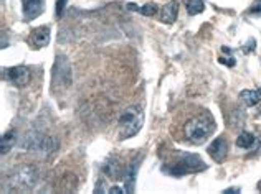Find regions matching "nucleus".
Listing matches in <instances>:
<instances>
[{
  "mask_svg": "<svg viewBox=\"0 0 261 194\" xmlns=\"http://www.w3.org/2000/svg\"><path fill=\"white\" fill-rule=\"evenodd\" d=\"M63 4H65V0H58V9H57L58 15H61V12H63Z\"/></svg>",
  "mask_w": 261,
  "mask_h": 194,
  "instance_id": "2eb2a0df",
  "label": "nucleus"
},
{
  "mask_svg": "<svg viewBox=\"0 0 261 194\" xmlns=\"http://www.w3.org/2000/svg\"><path fill=\"white\" fill-rule=\"evenodd\" d=\"M13 143H15V134L13 132H9V134H5L2 137V140H0V150H2V155H5L7 151H9Z\"/></svg>",
  "mask_w": 261,
  "mask_h": 194,
  "instance_id": "ddd939ff",
  "label": "nucleus"
},
{
  "mask_svg": "<svg viewBox=\"0 0 261 194\" xmlns=\"http://www.w3.org/2000/svg\"><path fill=\"white\" fill-rule=\"evenodd\" d=\"M139 12L142 13V15L152 17V15H155V12H157V5H154V4H147V5H144L142 9H139Z\"/></svg>",
  "mask_w": 261,
  "mask_h": 194,
  "instance_id": "4468645a",
  "label": "nucleus"
},
{
  "mask_svg": "<svg viewBox=\"0 0 261 194\" xmlns=\"http://www.w3.org/2000/svg\"><path fill=\"white\" fill-rule=\"evenodd\" d=\"M203 168H205V165L197 155L177 153L174 160L167 163V168H164V171H167L170 175H175V176H182V175H187V173L200 171Z\"/></svg>",
  "mask_w": 261,
  "mask_h": 194,
  "instance_id": "20e7f679",
  "label": "nucleus"
},
{
  "mask_svg": "<svg viewBox=\"0 0 261 194\" xmlns=\"http://www.w3.org/2000/svg\"><path fill=\"white\" fill-rule=\"evenodd\" d=\"M37 179H38V173L33 166H18L15 168L7 179L4 181V186L9 184V189L10 191H30L35 188L37 184Z\"/></svg>",
  "mask_w": 261,
  "mask_h": 194,
  "instance_id": "f03ea898",
  "label": "nucleus"
},
{
  "mask_svg": "<svg viewBox=\"0 0 261 194\" xmlns=\"http://www.w3.org/2000/svg\"><path fill=\"white\" fill-rule=\"evenodd\" d=\"M23 2V15L27 20L37 18L43 12V0H22Z\"/></svg>",
  "mask_w": 261,
  "mask_h": 194,
  "instance_id": "6e6552de",
  "label": "nucleus"
},
{
  "mask_svg": "<svg viewBox=\"0 0 261 194\" xmlns=\"http://www.w3.org/2000/svg\"><path fill=\"white\" fill-rule=\"evenodd\" d=\"M259 115H261V107H259Z\"/></svg>",
  "mask_w": 261,
  "mask_h": 194,
  "instance_id": "dca6fc26",
  "label": "nucleus"
},
{
  "mask_svg": "<svg viewBox=\"0 0 261 194\" xmlns=\"http://www.w3.org/2000/svg\"><path fill=\"white\" fill-rule=\"evenodd\" d=\"M177 13H178V5L177 2H169L161 12V20L164 23H174L177 20Z\"/></svg>",
  "mask_w": 261,
  "mask_h": 194,
  "instance_id": "9d476101",
  "label": "nucleus"
},
{
  "mask_svg": "<svg viewBox=\"0 0 261 194\" xmlns=\"http://www.w3.org/2000/svg\"><path fill=\"white\" fill-rule=\"evenodd\" d=\"M255 143H256V138L253 134H250V132H243V134L237 138V147L243 148V150L253 148V147H255Z\"/></svg>",
  "mask_w": 261,
  "mask_h": 194,
  "instance_id": "9b49d317",
  "label": "nucleus"
},
{
  "mask_svg": "<svg viewBox=\"0 0 261 194\" xmlns=\"http://www.w3.org/2000/svg\"><path fill=\"white\" fill-rule=\"evenodd\" d=\"M142 127V109L139 107H127L124 112L121 114L118 122L119 138L126 140V138L134 137Z\"/></svg>",
  "mask_w": 261,
  "mask_h": 194,
  "instance_id": "7ed1b4c3",
  "label": "nucleus"
},
{
  "mask_svg": "<svg viewBox=\"0 0 261 194\" xmlns=\"http://www.w3.org/2000/svg\"><path fill=\"white\" fill-rule=\"evenodd\" d=\"M184 5L190 15H198V13H202L205 9L203 0H184Z\"/></svg>",
  "mask_w": 261,
  "mask_h": 194,
  "instance_id": "f8f14e48",
  "label": "nucleus"
},
{
  "mask_svg": "<svg viewBox=\"0 0 261 194\" xmlns=\"http://www.w3.org/2000/svg\"><path fill=\"white\" fill-rule=\"evenodd\" d=\"M50 41V28L48 26H38L30 35V43L35 48H43Z\"/></svg>",
  "mask_w": 261,
  "mask_h": 194,
  "instance_id": "0eeeda50",
  "label": "nucleus"
},
{
  "mask_svg": "<svg viewBox=\"0 0 261 194\" xmlns=\"http://www.w3.org/2000/svg\"><path fill=\"white\" fill-rule=\"evenodd\" d=\"M215 130V120L210 112H200L190 115L182 125V137L189 143L200 145L212 137Z\"/></svg>",
  "mask_w": 261,
  "mask_h": 194,
  "instance_id": "f257e3e1",
  "label": "nucleus"
},
{
  "mask_svg": "<svg viewBox=\"0 0 261 194\" xmlns=\"http://www.w3.org/2000/svg\"><path fill=\"white\" fill-rule=\"evenodd\" d=\"M4 73L7 76V79L15 87H25L30 82V71H29V68H25V66H15V68L5 69Z\"/></svg>",
  "mask_w": 261,
  "mask_h": 194,
  "instance_id": "39448f33",
  "label": "nucleus"
},
{
  "mask_svg": "<svg viewBox=\"0 0 261 194\" xmlns=\"http://www.w3.org/2000/svg\"><path fill=\"white\" fill-rule=\"evenodd\" d=\"M240 101H242L246 107H253L261 102V89H246V91L240 92Z\"/></svg>",
  "mask_w": 261,
  "mask_h": 194,
  "instance_id": "1a4fd4ad",
  "label": "nucleus"
},
{
  "mask_svg": "<svg viewBox=\"0 0 261 194\" xmlns=\"http://www.w3.org/2000/svg\"><path fill=\"white\" fill-rule=\"evenodd\" d=\"M226 153H228V145H226L225 137H218L217 140H214V143L208 147V155L214 158L217 163L223 161Z\"/></svg>",
  "mask_w": 261,
  "mask_h": 194,
  "instance_id": "423d86ee",
  "label": "nucleus"
}]
</instances>
